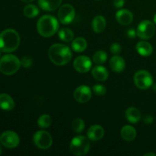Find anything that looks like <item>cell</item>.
<instances>
[{"label": "cell", "instance_id": "9c48e42d", "mask_svg": "<svg viewBox=\"0 0 156 156\" xmlns=\"http://www.w3.org/2000/svg\"><path fill=\"white\" fill-rule=\"evenodd\" d=\"M76 15L75 9L69 4H65L61 6L58 12L59 21L63 24H68L73 22Z\"/></svg>", "mask_w": 156, "mask_h": 156}, {"label": "cell", "instance_id": "f35d334b", "mask_svg": "<svg viewBox=\"0 0 156 156\" xmlns=\"http://www.w3.org/2000/svg\"><path fill=\"white\" fill-rule=\"evenodd\" d=\"M154 22H155V24H156V14L155 15V16H154Z\"/></svg>", "mask_w": 156, "mask_h": 156}, {"label": "cell", "instance_id": "44dd1931", "mask_svg": "<svg viewBox=\"0 0 156 156\" xmlns=\"http://www.w3.org/2000/svg\"><path fill=\"white\" fill-rule=\"evenodd\" d=\"M136 50L139 54L143 56H149L152 53V45L147 41H140L136 44Z\"/></svg>", "mask_w": 156, "mask_h": 156}, {"label": "cell", "instance_id": "277c9868", "mask_svg": "<svg viewBox=\"0 0 156 156\" xmlns=\"http://www.w3.org/2000/svg\"><path fill=\"white\" fill-rule=\"evenodd\" d=\"M21 66V61L15 55L7 54L0 58V71L6 76L16 73Z\"/></svg>", "mask_w": 156, "mask_h": 156}, {"label": "cell", "instance_id": "52a82bcc", "mask_svg": "<svg viewBox=\"0 0 156 156\" xmlns=\"http://www.w3.org/2000/svg\"><path fill=\"white\" fill-rule=\"evenodd\" d=\"M33 140L35 146L43 150L49 149L53 144L51 135L45 130H40L35 133Z\"/></svg>", "mask_w": 156, "mask_h": 156}, {"label": "cell", "instance_id": "cb8c5ba5", "mask_svg": "<svg viewBox=\"0 0 156 156\" xmlns=\"http://www.w3.org/2000/svg\"><path fill=\"white\" fill-rule=\"evenodd\" d=\"M58 36L64 42H70L74 38V33L69 28L63 27V28H61L59 30Z\"/></svg>", "mask_w": 156, "mask_h": 156}, {"label": "cell", "instance_id": "8992f818", "mask_svg": "<svg viewBox=\"0 0 156 156\" xmlns=\"http://www.w3.org/2000/svg\"><path fill=\"white\" fill-rule=\"evenodd\" d=\"M134 83L137 88L146 90L153 85V79L149 72L146 70H139L134 76Z\"/></svg>", "mask_w": 156, "mask_h": 156}, {"label": "cell", "instance_id": "7402d4cb", "mask_svg": "<svg viewBox=\"0 0 156 156\" xmlns=\"http://www.w3.org/2000/svg\"><path fill=\"white\" fill-rule=\"evenodd\" d=\"M91 26H92L93 30L95 33H101L106 27V20L102 15H97L93 19Z\"/></svg>", "mask_w": 156, "mask_h": 156}, {"label": "cell", "instance_id": "d6a6232c", "mask_svg": "<svg viewBox=\"0 0 156 156\" xmlns=\"http://www.w3.org/2000/svg\"><path fill=\"white\" fill-rule=\"evenodd\" d=\"M126 34H127V36L129 38H135L137 36L136 34V30H135L134 29L131 28V29H129V30H127V32H126Z\"/></svg>", "mask_w": 156, "mask_h": 156}, {"label": "cell", "instance_id": "d6986e66", "mask_svg": "<svg viewBox=\"0 0 156 156\" xmlns=\"http://www.w3.org/2000/svg\"><path fill=\"white\" fill-rule=\"evenodd\" d=\"M120 135L122 138L127 142H131L135 140L136 136V130L135 128L129 125H126L123 126L120 131Z\"/></svg>", "mask_w": 156, "mask_h": 156}, {"label": "cell", "instance_id": "f546056e", "mask_svg": "<svg viewBox=\"0 0 156 156\" xmlns=\"http://www.w3.org/2000/svg\"><path fill=\"white\" fill-rule=\"evenodd\" d=\"M32 63H33L32 59L29 56H24L21 60V65L24 68H28V67L31 66Z\"/></svg>", "mask_w": 156, "mask_h": 156}, {"label": "cell", "instance_id": "2e32d148", "mask_svg": "<svg viewBox=\"0 0 156 156\" xmlns=\"http://www.w3.org/2000/svg\"><path fill=\"white\" fill-rule=\"evenodd\" d=\"M110 67L115 73H121L126 67L125 60L120 56H114L110 59Z\"/></svg>", "mask_w": 156, "mask_h": 156}, {"label": "cell", "instance_id": "1f68e13d", "mask_svg": "<svg viewBox=\"0 0 156 156\" xmlns=\"http://www.w3.org/2000/svg\"><path fill=\"white\" fill-rule=\"evenodd\" d=\"M125 4V0H114V5L115 8L120 9L122 8Z\"/></svg>", "mask_w": 156, "mask_h": 156}, {"label": "cell", "instance_id": "8d00e7d4", "mask_svg": "<svg viewBox=\"0 0 156 156\" xmlns=\"http://www.w3.org/2000/svg\"><path fill=\"white\" fill-rule=\"evenodd\" d=\"M152 88H153V90L155 91H156V83L154 84L153 85H152Z\"/></svg>", "mask_w": 156, "mask_h": 156}, {"label": "cell", "instance_id": "836d02e7", "mask_svg": "<svg viewBox=\"0 0 156 156\" xmlns=\"http://www.w3.org/2000/svg\"><path fill=\"white\" fill-rule=\"evenodd\" d=\"M143 120L144 123H147V124H150V123H152L153 122V117L151 115H146L144 116Z\"/></svg>", "mask_w": 156, "mask_h": 156}, {"label": "cell", "instance_id": "e0dca14e", "mask_svg": "<svg viewBox=\"0 0 156 156\" xmlns=\"http://www.w3.org/2000/svg\"><path fill=\"white\" fill-rule=\"evenodd\" d=\"M15 108V102L8 94H0V108L4 111H12Z\"/></svg>", "mask_w": 156, "mask_h": 156}, {"label": "cell", "instance_id": "5b68a950", "mask_svg": "<svg viewBox=\"0 0 156 156\" xmlns=\"http://www.w3.org/2000/svg\"><path fill=\"white\" fill-rule=\"evenodd\" d=\"M90 149V143L88 138L84 136H77L72 140L70 150L75 155H86Z\"/></svg>", "mask_w": 156, "mask_h": 156}, {"label": "cell", "instance_id": "603a6c76", "mask_svg": "<svg viewBox=\"0 0 156 156\" xmlns=\"http://www.w3.org/2000/svg\"><path fill=\"white\" fill-rule=\"evenodd\" d=\"M87 41L83 37H77L72 43V48L75 52L81 53L83 52L87 47Z\"/></svg>", "mask_w": 156, "mask_h": 156}, {"label": "cell", "instance_id": "7c38bea8", "mask_svg": "<svg viewBox=\"0 0 156 156\" xmlns=\"http://www.w3.org/2000/svg\"><path fill=\"white\" fill-rule=\"evenodd\" d=\"M91 91L87 85H81L74 91V98L79 103H86L91 99Z\"/></svg>", "mask_w": 156, "mask_h": 156}, {"label": "cell", "instance_id": "f1b7e54d", "mask_svg": "<svg viewBox=\"0 0 156 156\" xmlns=\"http://www.w3.org/2000/svg\"><path fill=\"white\" fill-rule=\"evenodd\" d=\"M92 89L94 94L98 96H103L106 94V88L102 85H94Z\"/></svg>", "mask_w": 156, "mask_h": 156}, {"label": "cell", "instance_id": "484cf974", "mask_svg": "<svg viewBox=\"0 0 156 156\" xmlns=\"http://www.w3.org/2000/svg\"><path fill=\"white\" fill-rule=\"evenodd\" d=\"M38 126L41 128H48L52 124V118L48 114L41 115L37 120Z\"/></svg>", "mask_w": 156, "mask_h": 156}, {"label": "cell", "instance_id": "7a4b0ae2", "mask_svg": "<svg viewBox=\"0 0 156 156\" xmlns=\"http://www.w3.org/2000/svg\"><path fill=\"white\" fill-rule=\"evenodd\" d=\"M20 44V36L16 30L6 29L0 33V51L11 53L18 49Z\"/></svg>", "mask_w": 156, "mask_h": 156}, {"label": "cell", "instance_id": "d4e9b609", "mask_svg": "<svg viewBox=\"0 0 156 156\" xmlns=\"http://www.w3.org/2000/svg\"><path fill=\"white\" fill-rule=\"evenodd\" d=\"M40 13V11L36 5L32 4L27 5L24 9V14L27 18H33L37 16Z\"/></svg>", "mask_w": 156, "mask_h": 156}, {"label": "cell", "instance_id": "83f0119b", "mask_svg": "<svg viewBox=\"0 0 156 156\" xmlns=\"http://www.w3.org/2000/svg\"><path fill=\"white\" fill-rule=\"evenodd\" d=\"M107 59H108V54L106 53V52L103 51V50H99V51L96 52L93 56V61L96 64H99V65L105 63Z\"/></svg>", "mask_w": 156, "mask_h": 156}, {"label": "cell", "instance_id": "d590c367", "mask_svg": "<svg viewBox=\"0 0 156 156\" xmlns=\"http://www.w3.org/2000/svg\"><path fill=\"white\" fill-rule=\"evenodd\" d=\"M21 1L24 2H25V3H30V2H31L34 1V0H21Z\"/></svg>", "mask_w": 156, "mask_h": 156}, {"label": "cell", "instance_id": "e575fe53", "mask_svg": "<svg viewBox=\"0 0 156 156\" xmlns=\"http://www.w3.org/2000/svg\"><path fill=\"white\" fill-rule=\"evenodd\" d=\"M155 156V153H152V152H149V153H146L144 154V156Z\"/></svg>", "mask_w": 156, "mask_h": 156}, {"label": "cell", "instance_id": "ac0fdd59", "mask_svg": "<svg viewBox=\"0 0 156 156\" xmlns=\"http://www.w3.org/2000/svg\"><path fill=\"white\" fill-rule=\"evenodd\" d=\"M92 76L96 80L100 81V82H103L108 79V76H109V73H108V69L105 67L101 66H96L94 67L91 71Z\"/></svg>", "mask_w": 156, "mask_h": 156}, {"label": "cell", "instance_id": "4fadbf2b", "mask_svg": "<svg viewBox=\"0 0 156 156\" xmlns=\"http://www.w3.org/2000/svg\"><path fill=\"white\" fill-rule=\"evenodd\" d=\"M116 19L117 22L122 25H129L133 20V15L130 11L127 9H121L116 14Z\"/></svg>", "mask_w": 156, "mask_h": 156}, {"label": "cell", "instance_id": "ba28073f", "mask_svg": "<svg viewBox=\"0 0 156 156\" xmlns=\"http://www.w3.org/2000/svg\"><path fill=\"white\" fill-rule=\"evenodd\" d=\"M155 32V24L149 20L143 21L138 25L136 34L140 39L148 40L153 37Z\"/></svg>", "mask_w": 156, "mask_h": 156}, {"label": "cell", "instance_id": "9a60e30c", "mask_svg": "<svg viewBox=\"0 0 156 156\" xmlns=\"http://www.w3.org/2000/svg\"><path fill=\"white\" fill-rule=\"evenodd\" d=\"M62 0H38L39 6L44 11L53 12L60 6Z\"/></svg>", "mask_w": 156, "mask_h": 156}, {"label": "cell", "instance_id": "8fae6325", "mask_svg": "<svg viewBox=\"0 0 156 156\" xmlns=\"http://www.w3.org/2000/svg\"><path fill=\"white\" fill-rule=\"evenodd\" d=\"M92 62L89 57L86 56H79L73 62V66L77 72L80 73H88L91 68Z\"/></svg>", "mask_w": 156, "mask_h": 156}, {"label": "cell", "instance_id": "30bf717a", "mask_svg": "<svg viewBox=\"0 0 156 156\" xmlns=\"http://www.w3.org/2000/svg\"><path fill=\"white\" fill-rule=\"evenodd\" d=\"M19 143V136L13 131H5L0 135V143L8 149L17 147Z\"/></svg>", "mask_w": 156, "mask_h": 156}, {"label": "cell", "instance_id": "74e56055", "mask_svg": "<svg viewBox=\"0 0 156 156\" xmlns=\"http://www.w3.org/2000/svg\"><path fill=\"white\" fill-rule=\"evenodd\" d=\"M2 148L1 143H0V155H1V154H2Z\"/></svg>", "mask_w": 156, "mask_h": 156}, {"label": "cell", "instance_id": "4316f807", "mask_svg": "<svg viewBox=\"0 0 156 156\" xmlns=\"http://www.w3.org/2000/svg\"><path fill=\"white\" fill-rule=\"evenodd\" d=\"M85 122L81 118H76L72 123V127L73 129L76 133H81L83 132L84 129H85Z\"/></svg>", "mask_w": 156, "mask_h": 156}, {"label": "cell", "instance_id": "3957f363", "mask_svg": "<svg viewBox=\"0 0 156 156\" xmlns=\"http://www.w3.org/2000/svg\"><path fill=\"white\" fill-rule=\"evenodd\" d=\"M37 28L40 35L44 37H50L58 31L59 22L55 17L46 15L38 20Z\"/></svg>", "mask_w": 156, "mask_h": 156}, {"label": "cell", "instance_id": "ffe728a7", "mask_svg": "<svg viewBox=\"0 0 156 156\" xmlns=\"http://www.w3.org/2000/svg\"><path fill=\"white\" fill-rule=\"evenodd\" d=\"M125 117H126V120L130 123H136L141 119V113H140V110H138L137 108L130 107L126 109V112H125Z\"/></svg>", "mask_w": 156, "mask_h": 156}, {"label": "cell", "instance_id": "5bb4252c", "mask_svg": "<svg viewBox=\"0 0 156 156\" xmlns=\"http://www.w3.org/2000/svg\"><path fill=\"white\" fill-rule=\"evenodd\" d=\"M105 135V129L100 125H93L88 129L87 136L92 141H98L101 140Z\"/></svg>", "mask_w": 156, "mask_h": 156}, {"label": "cell", "instance_id": "4dcf8cb0", "mask_svg": "<svg viewBox=\"0 0 156 156\" xmlns=\"http://www.w3.org/2000/svg\"><path fill=\"white\" fill-rule=\"evenodd\" d=\"M121 46L119 44H117V43L113 44L111 46V48H110V50H111V52L113 54H119V53L121 52Z\"/></svg>", "mask_w": 156, "mask_h": 156}, {"label": "cell", "instance_id": "6da1fadb", "mask_svg": "<svg viewBox=\"0 0 156 156\" xmlns=\"http://www.w3.org/2000/svg\"><path fill=\"white\" fill-rule=\"evenodd\" d=\"M48 56L51 62L55 65L64 66L71 61L73 53L69 47L67 46L55 44L49 48Z\"/></svg>", "mask_w": 156, "mask_h": 156}, {"label": "cell", "instance_id": "ab89813d", "mask_svg": "<svg viewBox=\"0 0 156 156\" xmlns=\"http://www.w3.org/2000/svg\"><path fill=\"white\" fill-rule=\"evenodd\" d=\"M0 57H1V51H0Z\"/></svg>", "mask_w": 156, "mask_h": 156}]
</instances>
